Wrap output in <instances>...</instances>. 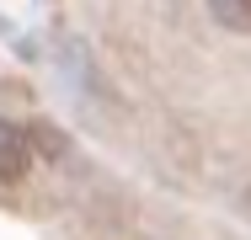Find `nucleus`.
<instances>
[{"mask_svg": "<svg viewBox=\"0 0 251 240\" xmlns=\"http://www.w3.org/2000/svg\"><path fill=\"white\" fill-rule=\"evenodd\" d=\"M27 166H32V134L16 128L11 118H0V182H5V187L22 182Z\"/></svg>", "mask_w": 251, "mask_h": 240, "instance_id": "1", "label": "nucleus"}, {"mask_svg": "<svg viewBox=\"0 0 251 240\" xmlns=\"http://www.w3.org/2000/svg\"><path fill=\"white\" fill-rule=\"evenodd\" d=\"M214 22L230 27V32H251V0H208Z\"/></svg>", "mask_w": 251, "mask_h": 240, "instance_id": "2", "label": "nucleus"}, {"mask_svg": "<svg viewBox=\"0 0 251 240\" xmlns=\"http://www.w3.org/2000/svg\"><path fill=\"white\" fill-rule=\"evenodd\" d=\"M241 203H246V214H251V187H246V197H241Z\"/></svg>", "mask_w": 251, "mask_h": 240, "instance_id": "3", "label": "nucleus"}]
</instances>
